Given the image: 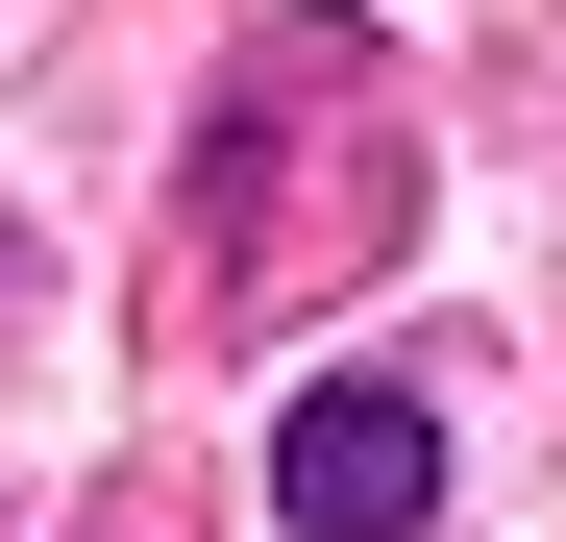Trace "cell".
I'll list each match as a JSON object with an SVG mask.
<instances>
[{
    "instance_id": "cell-1",
    "label": "cell",
    "mask_w": 566,
    "mask_h": 542,
    "mask_svg": "<svg viewBox=\"0 0 566 542\" xmlns=\"http://www.w3.org/2000/svg\"><path fill=\"white\" fill-rule=\"evenodd\" d=\"M271 518H296V542H419L443 518V419L395 371H321L296 419H271Z\"/></svg>"
}]
</instances>
